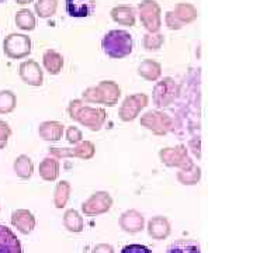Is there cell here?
<instances>
[{"label": "cell", "instance_id": "6da1fadb", "mask_svg": "<svg viewBox=\"0 0 253 253\" xmlns=\"http://www.w3.org/2000/svg\"><path fill=\"white\" fill-rule=\"evenodd\" d=\"M69 117L78 121L83 126H87L90 131H100L107 120V113L104 109L86 106L82 100H72L68 107Z\"/></svg>", "mask_w": 253, "mask_h": 253}, {"label": "cell", "instance_id": "7a4b0ae2", "mask_svg": "<svg viewBox=\"0 0 253 253\" xmlns=\"http://www.w3.org/2000/svg\"><path fill=\"white\" fill-rule=\"evenodd\" d=\"M101 48L104 54L113 59L126 58L134 49L132 36L126 30H111L101 40Z\"/></svg>", "mask_w": 253, "mask_h": 253}, {"label": "cell", "instance_id": "3957f363", "mask_svg": "<svg viewBox=\"0 0 253 253\" xmlns=\"http://www.w3.org/2000/svg\"><path fill=\"white\" fill-rule=\"evenodd\" d=\"M82 97L84 103H94V104H104L109 107H114L121 97V89L116 82L103 81L97 86L87 87L83 91Z\"/></svg>", "mask_w": 253, "mask_h": 253}, {"label": "cell", "instance_id": "277c9868", "mask_svg": "<svg viewBox=\"0 0 253 253\" xmlns=\"http://www.w3.org/2000/svg\"><path fill=\"white\" fill-rule=\"evenodd\" d=\"M180 93V87L173 78H163L162 81L155 84L152 91L154 104L159 109L169 107Z\"/></svg>", "mask_w": 253, "mask_h": 253}, {"label": "cell", "instance_id": "5b68a950", "mask_svg": "<svg viewBox=\"0 0 253 253\" xmlns=\"http://www.w3.org/2000/svg\"><path fill=\"white\" fill-rule=\"evenodd\" d=\"M139 18L148 33H159L162 27V10L155 0H144L138 6Z\"/></svg>", "mask_w": 253, "mask_h": 253}, {"label": "cell", "instance_id": "8992f818", "mask_svg": "<svg viewBox=\"0 0 253 253\" xmlns=\"http://www.w3.org/2000/svg\"><path fill=\"white\" fill-rule=\"evenodd\" d=\"M141 126L149 129L155 135L162 136L173 129V120L159 110H151L141 117Z\"/></svg>", "mask_w": 253, "mask_h": 253}, {"label": "cell", "instance_id": "52a82bcc", "mask_svg": "<svg viewBox=\"0 0 253 253\" xmlns=\"http://www.w3.org/2000/svg\"><path fill=\"white\" fill-rule=\"evenodd\" d=\"M148 101L149 99L145 93H136V94L126 96L120 107L118 116L124 123L134 121L138 118L139 113L148 106Z\"/></svg>", "mask_w": 253, "mask_h": 253}, {"label": "cell", "instance_id": "ba28073f", "mask_svg": "<svg viewBox=\"0 0 253 253\" xmlns=\"http://www.w3.org/2000/svg\"><path fill=\"white\" fill-rule=\"evenodd\" d=\"M3 45L6 55L13 59H21L31 54V40L26 34H10Z\"/></svg>", "mask_w": 253, "mask_h": 253}, {"label": "cell", "instance_id": "9c48e42d", "mask_svg": "<svg viewBox=\"0 0 253 253\" xmlns=\"http://www.w3.org/2000/svg\"><path fill=\"white\" fill-rule=\"evenodd\" d=\"M96 152V146L90 141L79 142L73 148H49V156H54L56 159L61 158H79V159H91Z\"/></svg>", "mask_w": 253, "mask_h": 253}, {"label": "cell", "instance_id": "30bf717a", "mask_svg": "<svg viewBox=\"0 0 253 253\" xmlns=\"http://www.w3.org/2000/svg\"><path fill=\"white\" fill-rule=\"evenodd\" d=\"M113 206V199L107 191H97L82 204V211L84 215L94 217L107 212Z\"/></svg>", "mask_w": 253, "mask_h": 253}, {"label": "cell", "instance_id": "8fae6325", "mask_svg": "<svg viewBox=\"0 0 253 253\" xmlns=\"http://www.w3.org/2000/svg\"><path fill=\"white\" fill-rule=\"evenodd\" d=\"M159 158L163 165L169 168H183L191 161L184 145H177L174 148H163L159 152Z\"/></svg>", "mask_w": 253, "mask_h": 253}, {"label": "cell", "instance_id": "7c38bea8", "mask_svg": "<svg viewBox=\"0 0 253 253\" xmlns=\"http://www.w3.org/2000/svg\"><path fill=\"white\" fill-rule=\"evenodd\" d=\"M20 78L28 86H41L44 83V72L40 63L28 59L20 65Z\"/></svg>", "mask_w": 253, "mask_h": 253}, {"label": "cell", "instance_id": "4fadbf2b", "mask_svg": "<svg viewBox=\"0 0 253 253\" xmlns=\"http://www.w3.org/2000/svg\"><path fill=\"white\" fill-rule=\"evenodd\" d=\"M66 13L73 18H86L96 9V0H65Z\"/></svg>", "mask_w": 253, "mask_h": 253}, {"label": "cell", "instance_id": "5bb4252c", "mask_svg": "<svg viewBox=\"0 0 253 253\" xmlns=\"http://www.w3.org/2000/svg\"><path fill=\"white\" fill-rule=\"evenodd\" d=\"M0 253H23L21 244L14 232L0 224Z\"/></svg>", "mask_w": 253, "mask_h": 253}, {"label": "cell", "instance_id": "9a60e30c", "mask_svg": "<svg viewBox=\"0 0 253 253\" xmlns=\"http://www.w3.org/2000/svg\"><path fill=\"white\" fill-rule=\"evenodd\" d=\"M145 219L142 214H139L136 210L126 211L120 218V226L129 234H136L144 229Z\"/></svg>", "mask_w": 253, "mask_h": 253}, {"label": "cell", "instance_id": "2e32d148", "mask_svg": "<svg viewBox=\"0 0 253 253\" xmlns=\"http://www.w3.org/2000/svg\"><path fill=\"white\" fill-rule=\"evenodd\" d=\"M11 224L13 226H16L21 234L27 235L30 232H33V229L36 228V217L27 210H17L11 215Z\"/></svg>", "mask_w": 253, "mask_h": 253}, {"label": "cell", "instance_id": "e0dca14e", "mask_svg": "<svg viewBox=\"0 0 253 253\" xmlns=\"http://www.w3.org/2000/svg\"><path fill=\"white\" fill-rule=\"evenodd\" d=\"M63 124L59 121H44L40 124L38 128V134L44 139L49 142H56L59 141L63 135Z\"/></svg>", "mask_w": 253, "mask_h": 253}, {"label": "cell", "instance_id": "ac0fdd59", "mask_svg": "<svg viewBox=\"0 0 253 253\" xmlns=\"http://www.w3.org/2000/svg\"><path fill=\"white\" fill-rule=\"evenodd\" d=\"M148 234L158 241L166 239L170 235V224H169L168 218L161 217V215L152 218L148 222Z\"/></svg>", "mask_w": 253, "mask_h": 253}, {"label": "cell", "instance_id": "d6986e66", "mask_svg": "<svg viewBox=\"0 0 253 253\" xmlns=\"http://www.w3.org/2000/svg\"><path fill=\"white\" fill-rule=\"evenodd\" d=\"M110 16L118 24L129 26V27L135 26L136 13L134 7H131V6H116L111 9Z\"/></svg>", "mask_w": 253, "mask_h": 253}, {"label": "cell", "instance_id": "ffe728a7", "mask_svg": "<svg viewBox=\"0 0 253 253\" xmlns=\"http://www.w3.org/2000/svg\"><path fill=\"white\" fill-rule=\"evenodd\" d=\"M201 179V169L193 161H190L186 166L180 168V172H177V180L184 186H194Z\"/></svg>", "mask_w": 253, "mask_h": 253}, {"label": "cell", "instance_id": "44dd1931", "mask_svg": "<svg viewBox=\"0 0 253 253\" xmlns=\"http://www.w3.org/2000/svg\"><path fill=\"white\" fill-rule=\"evenodd\" d=\"M138 75L148 82H156L162 76V66L161 63L154 59H145L138 66Z\"/></svg>", "mask_w": 253, "mask_h": 253}, {"label": "cell", "instance_id": "7402d4cb", "mask_svg": "<svg viewBox=\"0 0 253 253\" xmlns=\"http://www.w3.org/2000/svg\"><path fill=\"white\" fill-rule=\"evenodd\" d=\"M42 63L49 75H59L63 68V56L55 49H46L42 55Z\"/></svg>", "mask_w": 253, "mask_h": 253}, {"label": "cell", "instance_id": "603a6c76", "mask_svg": "<svg viewBox=\"0 0 253 253\" xmlns=\"http://www.w3.org/2000/svg\"><path fill=\"white\" fill-rule=\"evenodd\" d=\"M40 176L45 181H55L59 176V162L54 156H46L40 163Z\"/></svg>", "mask_w": 253, "mask_h": 253}, {"label": "cell", "instance_id": "cb8c5ba5", "mask_svg": "<svg viewBox=\"0 0 253 253\" xmlns=\"http://www.w3.org/2000/svg\"><path fill=\"white\" fill-rule=\"evenodd\" d=\"M173 13H174V16L177 17V20L180 21L183 26L193 23L194 20H197V17H199L197 9L193 4H190V3H179V4H176Z\"/></svg>", "mask_w": 253, "mask_h": 253}, {"label": "cell", "instance_id": "d4e9b609", "mask_svg": "<svg viewBox=\"0 0 253 253\" xmlns=\"http://www.w3.org/2000/svg\"><path fill=\"white\" fill-rule=\"evenodd\" d=\"M166 253H201L199 242L191 239H179L168 246Z\"/></svg>", "mask_w": 253, "mask_h": 253}, {"label": "cell", "instance_id": "484cf974", "mask_svg": "<svg viewBox=\"0 0 253 253\" xmlns=\"http://www.w3.org/2000/svg\"><path fill=\"white\" fill-rule=\"evenodd\" d=\"M63 225L69 231V232H82L84 224H83V218L76 210H68L63 215Z\"/></svg>", "mask_w": 253, "mask_h": 253}, {"label": "cell", "instance_id": "4316f807", "mask_svg": "<svg viewBox=\"0 0 253 253\" xmlns=\"http://www.w3.org/2000/svg\"><path fill=\"white\" fill-rule=\"evenodd\" d=\"M14 172L21 179H30L33 176V172H34L33 161L26 155H20L14 162Z\"/></svg>", "mask_w": 253, "mask_h": 253}, {"label": "cell", "instance_id": "83f0119b", "mask_svg": "<svg viewBox=\"0 0 253 253\" xmlns=\"http://www.w3.org/2000/svg\"><path fill=\"white\" fill-rule=\"evenodd\" d=\"M16 24L23 31H33L36 28V16L28 9L18 10L16 14Z\"/></svg>", "mask_w": 253, "mask_h": 253}, {"label": "cell", "instance_id": "f1b7e54d", "mask_svg": "<svg viewBox=\"0 0 253 253\" xmlns=\"http://www.w3.org/2000/svg\"><path fill=\"white\" fill-rule=\"evenodd\" d=\"M71 196V184L66 180L59 181L56 184V189H55V196H54V204L56 208H63L66 206L68 200Z\"/></svg>", "mask_w": 253, "mask_h": 253}, {"label": "cell", "instance_id": "f546056e", "mask_svg": "<svg viewBox=\"0 0 253 253\" xmlns=\"http://www.w3.org/2000/svg\"><path fill=\"white\" fill-rule=\"evenodd\" d=\"M58 9V0H38L36 3V13L41 18L54 16Z\"/></svg>", "mask_w": 253, "mask_h": 253}, {"label": "cell", "instance_id": "4dcf8cb0", "mask_svg": "<svg viewBox=\"0 0 253 253\" xmlns=\"http://www.w3.org/2000/svg\"><path fill=\"white\" fill-rule=\"evenodd\" d=\"M163 42H165V37L159 33H148V34H145L144 40H142V45L149 52L161 49Z\"/></svg>", "mask_w": 253, "mask_h": 253}, {"label": "cell", "instance_id": "1f68e13d", "mask_svg": "<svg viewBox=\"0 0 253 253\" xmlns=\"http://www.w3.org/2000/svg\"><path fill=\"white\" fill-rule=\"evenodd\" d=\"M16 103H17V99H16L13 91H0V114L11 113L16 107Z\"/></svg>", "mask_w": 253, "mask_h": 253}, {"label": "cell", "instance_id": "d6a6232c", "mask_svg": "<svg viewBox=\"0 0 253 253\" xmlns=\"http://www.w3.org/2000/svg\"><path fill=\"white\" fill-rule=\"evenodd\" d=\"M82 131L78 128V126H69L68 129H66V139H68V142L69 144H79L82 142Z\"/></svg>", "mask_w": 253, "mask_h": 253}, {"label": "cell", "instance_id": "836d02e7", "mask_svg": "<svg viewBox=\"0 0 253 253\" xmlns=\"http://www.w3.org/2000/svg\"><path fill=\"white\" fill-rule=\"evenodd\" d=\"M165 24H166V27L169 28V30H181L183 28V24H181L180 21L177 20V17L174 16V13L172 11H168L166 14H165Z\"/></svg>", "mask_w": 253, "mask_h": 253}, {"label": "cell", "instance_id": "e575fe53", "mask_svg": "<svg viewBox=\"0 0 253 253\" xmlns=\"http://www.w3.org/2000/svg\"><path fill=\"white\" fill-rule=\"evenodd\" d=\"M10 135H11L10 126H7V123H4V121L0 120V149H3L6 146Z\"/></svg>", "mask_w": 253, "mask_h": 253}, {"label": "cell", "instance_id": "d590c367", "mask_svg": "<svg viewBox=\"0 0 253 253\" xmlns=\"http://www.w3.org/2000/svg\"><path fill=\"white\" fill-rule=\"evenodd\" d=\"M120 253H152V251L144 245H126Z\"/></svg>", "mask_w": 253, "mask_h": 253}, {"label": "cell", "instance_id": "8d00e7d4", "mask_svg": "<svg viewBox=\"0 0 253 253\" xmlns=\"http://www.w3.org/2000/svg\"><path fill=\"white\" fill-rule=\"evenodd\" d=\"M91 253H114V249H113V246H110V245L100 244L97 245V246H94V249H93V252Z\"/></svg>", "mask_w": 253, "mask_h": 253}, {"label": "cell", "instance_id": "74e56055", "mask_svg": "<svg viewBox=\"0 0 253 253\" xmlns=\"http://www.w3.org/2000/svg\"><path fill=\"white\" fill-rule=\"evenodd\" d=\"M31 1H34V0H17L18 4H28V3H31Z\"/></svg>", "mask_w": 253, "mask_h": 253}, {"label": "cell", "instance_id": "f35d334b", "mask_svg": "<svg viewBox=\"0 0 253 253\" xmlns=\"http://www.w3.org/2000/svg\"><path fill=\"white\" fill-rule=\"evenodd\" d=\"M3 1H6V0H0V3H3Z\"/></svg>", "mask_w": 253, "mask_h": 253}]
</instances>
